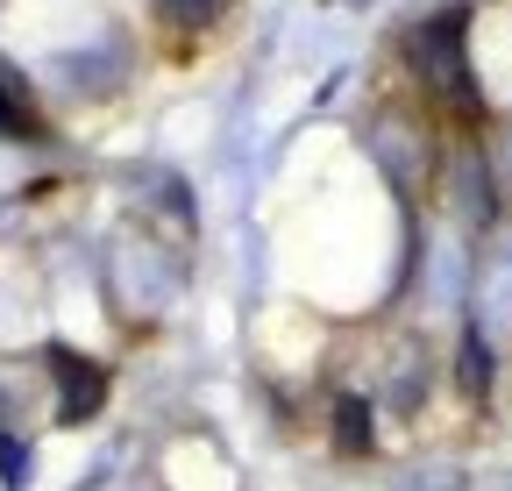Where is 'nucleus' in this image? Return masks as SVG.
Wrapping results in <instances>:
<instances>
[{
  "label": "nucleus",
  "mask_w": 512,
  "mask_h": 491,
  "mask_svg": "<svg viewBox=\"0 0 512 491\" xmlns=\"http://www.w3.org/2000/svg\"><path fill=\"white\" fill-rule=\"evenodd\" d=\"M0 136H36V114H29V100H22L8 65H0Z\"/></svg>",
  "instance_id": "f257e3e1"
}]
</instances>
